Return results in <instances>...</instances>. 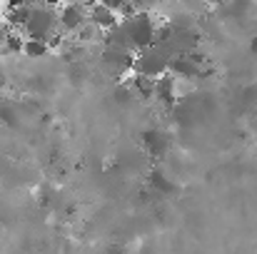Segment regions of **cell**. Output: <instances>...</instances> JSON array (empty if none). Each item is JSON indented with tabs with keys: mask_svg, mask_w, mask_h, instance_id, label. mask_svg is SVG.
<instances>
[{
	"mask_svg": "<svg viewBox=\"0 0 257 254\" xmlns=\"http://www.w3.org/2000/svg\"><path fill=\"white\" fill-rule=\"evenodd\" d=\"M155 30L158 28L153 25V20H150L148 13H138L133 20H127V28H125L130 45L133 48H143V50L155 43Z\"/></svg>",
	"mask_w": 257,
	"mask_h": 254,
	"instance_id": "1",
	"label": "cell"
},
{
	"mask_svg": "<svg viewBox=\"0 0 257 254\" xmlns=\"http://www.w3.org/2000/svg\"><path fill=\"white\" fill-rule=\"evenodd\" d=\"M25 30L35 40H50L53 33H55V13H50V10H33Z\"/></svg>",
	"mask_w": 257,
	"mask_h": 254,
	"instance_id": "2",
	"label": "cell"
},
{
	"mask_svg": "<svg viewBox=\"0 0 257 254\" xmlns=\"http://www.w3.org/2000/svg\"><path fill=\"white\" fill-rule=\"evenodd\" d=\"M133 68L138 70V75H148V78H160V75H165V70L170 68V63L168 60H163L158 53H153V50H145L135 63H133Z\"/></svg>",
	"mask_w": 257,
	"mask_h": 254,
	"instance_id": "3",
	"label": "cell"
},
{
	"mask_svg": "<svg viewBox=\"0 0 257 254\" xmlns=\"http://www.w3.org/2000/svg\"><path fill=\"white\" fill-rule=\"evenodd\" d=\"M90 23L95 28H100V30H115L117 28V15H115V10L105 8L102 3H97L90 10Z\"/></svg>",
	"mask_w": 257,
	"mask_h": 254,
	"instance_id": "4",
	"label": "cell"
},
{
	"mask_svg": "<svg viewBox=\"0 0 257 254\" xmlns=\"http://www.w3.org/2000/svg\"><path fill=\"white\" fill-rule=\"evenodd\" d=\"M60 25L65 30H80L83 28V8L80 5H68L60 10Z\"/></svg>",
	"mask_w": 257,
	"mask_h": 254,
	"instance_id": "5",
	"label": "cell"
},
{
	"mask_svg": "<svg viewBox=\"0 0 257 254\" xmlns=\"http://www.w3.org/2000/svg\"><path fill=\"white\" fill-rule=\"evenodd\" d=\"M155 97H160L163 102L170 105L175 97V78L172 75H160L155 78Z\"/></svg>",
	"mask_w": 257,
	"mask_h": 254,
	"instance_id": "6",
	"label": "cell"
},
{
	"mask_svg": "<svg viewBox=\"0 0 257 254\" xmlns=\"http://www.w3.org/2000/svg\"><path fill=\"white\" fill-rule=\"evenodd\" d=\"M170 70H172V75H180V78H197V75H200V68H197L192 60H187V58L172 60Z\"/></svg>",
	"mask_w": 257,
	"mask_h": 254,
	"instance_id": "7",
	"label": "cell"
},
{
	"mask_svg": "<svg viewBox=\"0 0 257 254\" xmlns=\"http://www.w3.org/2000/svg\"><path fill=\"white\" fill-rule=\"evenodd\" d=\"M130 87L135 90V95H138V97L148 100V97H153V95H155V78H148V75H135V80L130 83Z\"/></svg>",
	"mask_w": 257,
	"mask_h": 254,
	"instance_id": "8",
	"label": "cell"
},
{
	"mask_svg": "<svg viewBox=\"0 0 257 254\" xmlns=\"http://www.w3.org/2000/svg\"><path fill=\"white\" fill-rule=\"evenodd\" d=\"M145 145H148V150H150L153 155H163L165 147H168V140L163 137V132L150 130V132H145Z\"/></svg>",
	"mask_w": 257,
	"mask_h": 254,
	"instance_id": "9",
	"label": "cell"
},
{
	"mask_svg": "<svg viewBox=\"0 0 257 254\" xmlns=\"http://www.w3.org/2000/svg\"><path fill=\"white\" fill-rule=\"evenodd\" d=\"M48 40H35V38H28L25 40V45H23V53L28 55V58H43L45 53H48Z\"/></svg>",
	"mask_w": 257,
	"mask_h": 254,
	"instance_id": "10",
	"label": "cell"
},
{
	"mask_svg": "<svg viewBox=\"0 0 257 254\" xmlns=\"http://www.w3.org/2000/svg\"><path fill=\"white\" fill-rule=\"evenodd\" d=\"M30 13H33L30 8H13L10 15H8V23L15 25V28H25L28 20H30Z\"/></svg>",
	"mask_w": 257,
	"mask_h": 254,
	"instance_id": "11",
	"label": "cell"
},
{
	"mask_svg": "<svg viewBox=\"0 0 257 254\" xmlns=\"http://www.w3.org/2000/svg\"><path fill=\"white\" fill-rule=\"evenodd\" d=\"M112 97H115V102H117V105H130V102H133V97H135V90H133L130 85H117V87H115V92H112Z\"/></svg>",
	"mask_w": 257,
	"mask_h": 254,
	"instance_id": "12",
	"label": "cell"
},
{
	"mask_svg": "<svg viewBox=\"0 0 257 254\" xmlns=\"http://www.w3.org/2000/svg\"><path fill=\"white\" fill-rule=\"evenodd\" d=\"M23 38L18 35V33H8V38H5V53H23Z\"/></svg>",
	"mask_w": 257,
	"mask_h": 254,
	"instance_id": "13",
	"label": "cell"
},
{
	"mask_svg": "<svg viewBox=\"0 0 257 254\" xmlns=\"http://www.w3.org/2000/svg\"><path fill=\"white\" fill-rule=\"evenodd\" d=\"M172 38V25H163L155 30V43H163V40H170Z\"/></svg>",
	"mask_w": 257,
	"mask_h": 254,
	"instance_id": "14",
	"label": "cell"
},
{
	"mask_svg": "<svg viewBox=\"0 0 257 254\" xmlns=\"http://www.w3.org/2000/svg\"><path fill=\"white\" fill-rule=\"evenodd\" d=\"M100 3H102L105 8H110V10H120V8H122L127 0H100Z\"/></svg>",
	"mask_w": 257,
	"mask_h": 254,
	"instance_id": "15",
	"label": "cell"
},
{
	"mask_svg": "<svg viewBox=\"0 0 257 254\" xmlns=\"http://www.w3.org/2000/svg\"><path fill=\"white\" fill-rule=\"evenodd\" d=\"M8 10H13V8H25V0H8Z\"/></svg>",
	"mask_w": 257,
	"mask_h": 254,
	"instance_id": "16",
	"label": "cell"
},
{
	"mask_svg": "<svg viewBox=\"0 0 257 254\" xmlns=\"http://www.w3.org/2000/svg\"><path fill=\"white\" fill-rule=\"evenodd\" d=\"M138 8H148V5H153V3H158V0H133Z\"/></svg>",
	"mask_w": 257,
	"mask_h": 254,
	"instance_id": "17",
	"label": "cell"
},
{
	"mask_svg": "<svg viewBox=\"0 0 257 254\" xmlns=\"http://www.w3.org/2000/svg\"><path fill=\"white\" fill-rule=\"evenodd\" d=\"M5 38H8V30L0 28V48H5Z\"/></svg>",
	"mask_w": 257,
	"mask_h": 254,
	"instance_id": "18",
	"label": "cell"
},
{
	"mask_svg": "<svg viewBox=\"0 0 257 254\" xmlns=\"http://www.w3.org/2000/svg\"><path fill=\"white\" fill-rule=\"evenodd\" d=\"M43 3H45V5H50V8H53V5H60V3H63V0H43Z\"/></svg>",
	"mask_w": 257,
	"mask_h": 254,
	"instance_id": "19",
	"label": "cell"
},
{
	"mask_svg": "<svg viewBox=\"0 0 257 254\" xmlns=\"http://www.w3.org/2000/svg\"><path fill=\"white\" fill-rule=\"evenodd\" d=\"M212 5H222V3H227V0H210Z\"/></svg>",
	"mask_w": 257,
	"mask_h": 254,
	"instance_id": "20",
	"label": "cell"
}]
</instances>
